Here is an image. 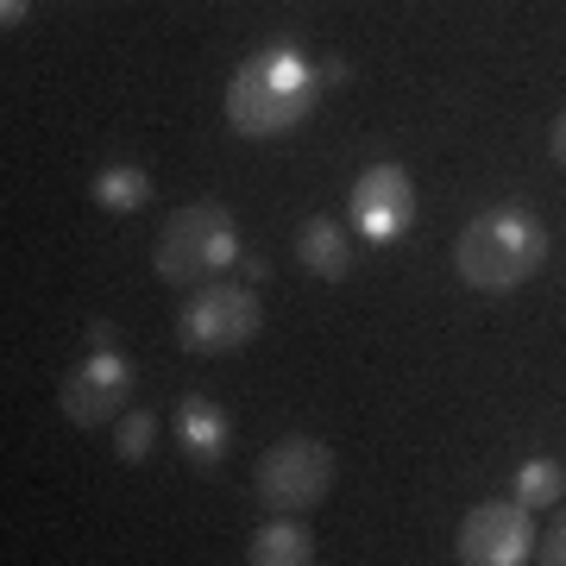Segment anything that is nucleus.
Here are the masks:
<instances>
[{
    "instance_id": "15",
    "label": "nucleus",
    "mask_w": 566,
    "mask_h": 566,
    "mask_svg": "<svg viewBox=\"0 0 566 566\" xmlns=\"http://www.w3.org/2000/svg\"><path fill=\"white\" fill-rule=\"evenodd\" d=\"M535 554H542V566H566V516L547 528L542 542H535Z\"/></svg>"
},
{
    "instance_id": "6",
    "label": "nucleus",
    "mask_w": 566,
    "mask_h": 566,
    "mask_svg": "<svg viewBox=\"0 0 566 566\" xmlns=\"http://www.w3.org/2000/svg\"><path fill=\"white\" fill-rule=\"evenodd\" d=\"M460 566H523L535 554V528L516 497H491V504L465 510L460 535H453Z\"/></svg>"
},
{
    "instance_id": "3",
    "label": "nucleus",
    "mask_w": 566,
    "mask_h": 566,
    "mask_svg": "<svg viewBox=\"0 0 566 566\" xmlns=\"http://www.w3.org/2000/svg\"><path fill=\"white\" fill-rule=\"evenodd\" d=\"M164 283L177 290H196V283H221L227 264H240V227L221 202H189L170 214V227L158 233V252H151Z\"/></svg>"
},
{
    "instance_id": "7",
    "label": "nucleus",
    "mask_w": 566,
    "mask_h": 566,
    "mask_svg": "<svg viewBox=\"0 0 566 566\" xmlns=\"http://www.w3.org/2000/svg\"><path fill=\"white\" fill-rule=\"evenodd\" d=\"M126 397H133V365H126L120 353H88V359L63 378L57 409L76 428H102V422H120L126 416Z\"/></svg>"
},
{
    "instance_id": "10",
    "label": "nucleus",
    "mask_w": 566,
    "mask_h": 566,
    "mask_svg": "<svg viewBox=\"0 0 566 566\" xmlns=\"http://www.w3.org/2000/svg\"><path fill=\"white\" fill-rule=\"evenodd\" d=\"M245 566H315V535H308L296 516H277L264 523L245 547Z\"/></svg>"
},
{
    "instance_id": "1",
    "label": "nucleus",
    "mask_w": 566,
    "mask_h": 566,
    "mask_svg": "<svg viewBox=\"0 0 566 566\" xmlns=\"http://www.w3.org/2000/svg\"><path fill=\"white\" fill-rule=\"evenodd\" d=\"M308 102H315L308 57L290 51V44H264L227 82V126L240 139H277V133H290L308 114Z\"/></svg>"
},
{
    "instance_id": "12",
    "label": "nucleus",
    "mask_w": 566,
    "mask_h": 566,
    "mask_svg": "<svg viewBox=\"0 0 566 566\" xmlns=\"http://www.w3.org/2000/svg\"><path fill=\"white\" fill-rule=\"evenodd\" d=\"M95 202L107 214H139L151 202V177H145L139 164H107L102 177H95Z\"/></svg>"
},
{
    "instance_id": "8",
    "label": "nucleus",
    "mask_w": 566,
    "mask_h": 566,
    "mask_svg": "<svg viewBox=\"0 0 566 566\" xmlns=\"http://www.w3.org/2000/svg\"><path fill=\"white\" fill-rule=\"evenodd\" d=\"M346 214H353V227L365 233V245H390L409 221H416V189H409V177L397 164H371V170L353 182Z\"/></svg>"
},
{
    "instance_id": "5",
    "label": "nucleus",
    "mask_w": 566,
    "mask_h": 566,
    "mask_svg": "<svg viewBox=\"0 0 566 566\" xmlns=\"http://www.w3.org/2000/svg\"><path fill=\"white\" fill-rule=\"evenodd\" d=\"M264 327V308H259V290L252 283H208L196 290L177 315V340L189 353H208V359H221V353H240V346L259 340Z\"/></svg>"
},
{
    "instance_id": "13",
    "label": "nucleus",
    "mask_w": 566,
    "mask_h": 566,
    "mask_svg": "<svg viewBox=\"0 0 566 566\" xmlns=\"http://www.w3.org/2000/svg\"><path fill=\"white\" fill-rule=\"evenodd\" d=\"M516 504H523V510L560 504V465H554V460H528V465H516Z\"/></svg>"
},
{
    "instance_id": "4",
    "label": "nucleus",
    "mask_w": 566,
    "mask_h": 566,
    "mask_svg": "<svg viewBox=\"0 0 566 566\" xmlns=\"http://www.w3.org/2000/svg\"><path fill=\"white\" fill-rule=\"evenodd\" d=\"M252 485H259V504L271 516H303L334 491V447L315 441V434H283V441L264 447Z\"/></svg>"
},
{
    "instance_id": "17",
    "label": "nucleus",
    "mask_w": 566,
    "mask_h": 566,
    "mask_svg": "<svg viewBox=\"0 0 566 566\" xmlns=\"http://www.w3.org/2000/svg\"><path fill=\"white\" fill-rule=\"evenodd\" d=\"M88 340H95V353H120V346H114V327H107V322H88Z\"/></svg>"
},
{
    "instance_id": "11",
    "label": "nucleus",
    "mask_w": 566,
    "mask_h": 566,
    "mask_svg": "<svg viewBox=\"0 0 566 566\" xmlns=\"http://www.w3.org/2000/svg\"><path fill=\"white\" fill-rule=\"evenodd\" d=\"M296 259L308 264V277L340 283L346 271H353V245H346V233L334 221H308L303 233H296Z\"/></svg>"
},
{
    "instance_id": "9",
    "label": "nucleus",
    "mask_w": 566,
    "mask_h": 566,
    "mask_svg": "<svg viewBox=\"0 0 566 566\" xmlns=\"http://www.w3.org/2000/svg\"><path fill=\"white\" fill-rule=\"evenodd\" d=\"M177 447L202 465V472H214V465L227 460V409L214 403V397H202V390H189L177 403Z\"/></svg>"
},
{
    "instance_id": "16",
    "label": "nucleus",
    "mask_w": 566,
    "mask_h": 566,
    "mask_svg": "<svg viewBox=\"0 0 566 566\" xmlns=\"http://www.w3.org/2000/svg\"><path fill=\"white\" fill-rule=\"evenodd\" d=\"M547 151H554V164L566 170V114L554 120V133H547Z\"/></svg>"
},
{
    "instance_id": "14",
    "label": "nucleus",
    "mask_w": 566,
    "mask_h": 566,
    "mask_svg": "<svg viewBox=\"0 0 566 566\" xmlns=\"http://www.w3.org/2000/svg\"><path fill=\"white\" fill-rule=\"evenodd\" d=\"M158 441V416H145V409H126L120 416V460H145Z\"/></svg>"
},
{
    "instance_id": "2",
    "label": "nucleus",
    "mask_w": 566,
    "mask_h": 566,
    "mask_svg": "<svg viewBox=\"0 0 566 566\" xmlns=\"http://www.w3.org/2000/svg\"><path fill=\"white\" fill-rule=\"evenodd\" d=\"M453 264H460V277L472 283V290L504 296V290L528 283L547 264V227L535 221L528 208H516V202H510V208H485V214L460 233Z\"/></svg>"
}]
</instances>
